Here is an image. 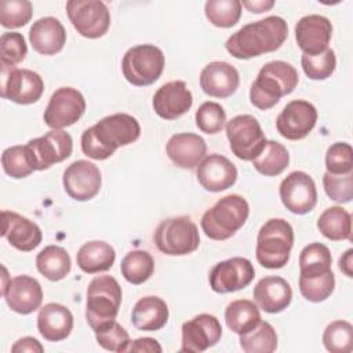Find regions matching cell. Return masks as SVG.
Segmentation results:
<instances>
[{
  "instance_id": "cell-1",
  "label": "cell",
  "mask_w": 353,
  "mask_h": 353,
  "mask_svg": "<svg viewBox=\"0 0 353 353\" xmlns=\"http://www.w3.org/2000/svg\"><path fill=\"white\" fill-rule=\"evenodd\" d=\"M141 135L138 120L127 113H114L101 119L81 134V150L94 160L109 159L117 148L135 142Z\"/></svg>"
},
{
  "instance_id": "cell-2",
  "label": "cell",
  "mask_w": 353,
  "mask_h": 353,
  "mask_svg": "<svg viewBox=\"0 0 353 353\" xmlns=\"http://www.w3.org/2000/svg\"><path fill=\"white\" fill-rule=\"evenodd\" d=\"M288 37L287 22L270 15L234 32L225 43L226 51L237 59H250L279 50Z\"/></svg>"
},
{
  "instance_id": "cell-3",
  "label": "cell",
  "mask_w": 353,
  "mask_h": 353,
  "mask_svg": "<svg viewBox=\"0 0 353 353\" xmlns=\"http://www.w3.org/2000/svg\"><path fill=\"white\" fill-rule=\"evenodd\" d=\"M296 69L284 61L265 63L250 88V102L259 110L273 108L283 97L290 95L298 85Z\"/></svg>"
},
{
  "instance_id": "cell-4",
  "label": "cell",
  "mask_w": 353,
  "mask_h": 353,
  "mask_svg": "<svg viewBox=\"0 0 353 353\" xmlns=\"http://www.w3.org/2000/svg\"><path fill=\"white\" fill-rule=\"evenodd\" d=\"M250 215V205L240 194L219 199L201 216V229L211 240H228L243 228Z\"/></svg>"
},
{
  "instance_id": "cell-5",
  "label": "cell",
  "mask_w": 353,
  "mask_h": 353,
  "mask_svg": "<svg viewBox=\"0 0 353 353\" xmlns=\"http://www.w3.org/2000/svg\"><path fill=\"white\" fill-rule=\"evenodd\" d=\"M292 245V226L283 218H272L258 232L256 261L266 269H281L290 261Z\"/></svg>"
},
{
  "instance_id": "cell-6",
  "label": "cell",
  "mask_w": 353,
  "mask_h": 353,
  "mask_svg": "<svg viewBox=\"0 0 353 353\" xmlns=\"http://www.w3.org/2000/svg\"><path fill=\"white\" fill-rule=\"evenodd\" d=\"M121 287L119 281L109 276L94 277L87 287L85 320L92 330L116 319L121 305Z\"/></svg>"
},
{
  "instance_id": "cell-7",
  "label": "cell",
  "mask_w": 353,
  "mask_h": 353,
  "mask_svg": "<svg viewBox=\"0 0 353 353\" xmlns=\"http://www.w3.org/2000/svg\"><path fill=\"white\" fill-rule=\"evenodd\" d=\"M154 244L165 255L182 256L192 254L200 245L197 225L186 215L167 218L154 230Z\"/></svg>"
},
{
  "instance_id": "cell-8",
  "label": "cell",
  "mask_w": 353,
  "mask_h": 353,
  "mask_svg": "<svg viewBox=\"0 0 353 353\" xmlns=\"http://www.w3.org/2000/svg\"><path fill=\"white\" fill-rule=\"evenodd\" d=\"M163 51L154 44H139L127 50L121 61L125 80L137 87H146L159 80L164 70Z\"/></svg>"
},
{
  "instance_id": "cell-9",
  "label": "cell",
  "mask_w": 353,
  "mask_h": 353,
  "mask_svg": "<svg viewBox=\"0 0 353 353\" xmlns=\"http://www.w3.org/2000/svg\"><path fill=\"white\" fill-rule=\"evenodd\" d=\"M226 137L232 153L244 161H252L266 143L259 121L251 114H239L229 120Z\"/></svg>"
},
{
  "instance_id": "cell-10",
  "label": "cell",
  "mask_w": 353,
  "mask_h": 353,
  "mask_svg": "<svg viewBox=\"0 0 353 353\" xmlns=\"http://www.w3.org/2000/svg\"><path fill=\"white\" fill-rule=\"evenodd\" d=\"M34 171L48 170L52 164L66 160L73 150V139L63 130H51L25 145Z\"/></svg>"
},
{
  "instance_id": "cell-11",
  "label": "cell",
  "mask_w": 353,
  "mask_h": 353,
  "mask_svg": "<svg viewBox=\"0 0 353 353\" xmlns=\"http://www.w3.org/2000/svg\"><path fill=\"white\" fill-rule=\"evenodd\" d=\"M66 12L77 33L87 39L102 37L110 26V12L99 0H69Z\"/></svg>"
},
{
  "instance_id": "cell-12",
  "label": "cell",
  "mask_w": 353,
  "mask_h": 353,
  "mask_svg": "<svg viewBox=\"0 0 353 353\" xmlns=\"http://www.w3.org/2000/svg\"><path fill=\"white\" fill-rule=\"evenodd\" d=\"M44 91L41 76L30 69L1 66L0 95L19 105L37 102Z\"/></svg>"
},
{
  "instance_id": "cell-13",
  "label": "cell",
  "mask_w": 353,
  "mask_h": 353,
  "mask_svg": "<svg viewBox=\"0 0 353 353\" xmlns=\"http://www.w3.org/2000/svg\"><path fill=\"white\" fill-rule=\"evenodd\" d=\"M85 112L83 94L73 87L55 90L44 110V123L52 130H62L73 125Z\"/></svg>"
},
{
  "instance_id": "cell-14",
  "label": "cell",
  "mask_w": 353,
  "mask_h": 353,
  "mask_svg": "<svg viewBox=\"0 0 353 353\" xmlns=\"http://www.w3.org/2000/svg\"><path fill=\"white\" fill-rule=\"evenodd\" d=\"M280 199L284 207L296 215L310 212L317 204V189L313 178L303 171L290 172L280 183Z\"/></svg>"
},
{
  "instance_id": "cell-15",
  "label": "cell",
  "mask_w": 353,
  "mask_h": 353,
  "mask_svg": "<svg viewBox=\"0 0 353 353\" xmlns=\"http://www.w3.org/2000/svg\"><path fill=\"white\" fill-rule=\"evenodd\" d=\"M255 277V269L250 259L233 256L218 262L210 272L208 281L214 292L229 294L245 288Z\"/></svg>"
},
{
  "instance_id": "cell-16",
  "label": "cell",
  "mask_w": 353,
  "mask_h": 353,
  "mask_svg": "<svg viewBox=\"0 0 353 353\" xmlns=\"http://www.w3.org/2000/svg\"><path fill=\"white\" fill-rule=\"evenodd\" d=\"M317 121V110L314 105L305 99H294L288 102L276 119L279 134L290 141H299L309 135Z\"/></svg>"
},
{
  "instance_id": "cell-17",
  "label": "cell",
  "mask_w": 353,
  "mask_h": 353,
  "mask_svg": "<svg viewBox=\"0 0 353 353\" xmlns=\"http://www.w3.org/2000/svg\"><path fill=\"white\" fill-rule=\"evenodd\" d=\"M62 183L69 197L77 201H87L99 193L102 176L94 163L76 160L63 171Z\"/></svg>"
},
{
  "instance_id": "cell-18",
  "label": "cell",
  "mask_w": 353,
  "mask_h": 353,
  "mask_svg": "<svg viewBox=\"0 0 353 353\" xmlns=\"http://www.w3.org/2000/svg\"><path fill=\"white\" fill-rule=\"evenodd\" d=\"M222 336L219 320L208 313L194 316L182 324L181 352L200 353L215 346Z\"/></svg>"
},
{
  "instance_id": "cell-19",
  "label": "cell",
  "mask_w": 353,
  "mask_h": 353,
  "mask_svg": "<svg viewBox=\"0 0 353 353\" xmlns=\"http://www.w3.org/2000/svg\"><path fill=\"white\" fill-rule=\"evenodd\" d=\"M1 295L8 307L19 314H29L37 310L43 302L40 283L28 274L15 276L1 287Z\"/></svg>"
},
{
  "instance_id": "cell-20",
  "label": "cell",
  "mask_w": 353,
  "mask_h": 353,
  "mask_svg": "<svg viewBox=\"0 0 353 353\" xmlns=\"http://www.w3.org/2000/svg\"><path fill=\"white\" fill-rule=\"evenodd\" d=\"M332 37V25L324 15L309 14L295 25V40L298 47L307 55H317L328 48Z\"/></svg>"
},
{
  "instance_id": "cell-21",
  "label": "cell",
  "mask_w": 353,
  "mask_h": 353,
  "mask_svg": "<svg viewBox=\"0 0 353 353\" xmlns=\"http://www.w3.org/2000/svg\"><path fill=\"white\" fill-rule=\"evenodd\" d=\"M153 109L164 120H175L183 116L193 105V95L182 80L163 84L153 95Z\"/></svg>"
},
{
  "instance_id": "cell-22",
  "label": "cell",
  "mask_w": 353,
  "mask_h": 353,
  "mask_svg": "<svg viewBox=\"0 0 353 353\" xmlns=\"http://www.w3.org/2000/svg\"><path fill=\"white\" fill-rule=\"evenodd\" d=\"M196 176L205 190L216 193L226 190L236 183L237 168L228 157L212 153L204 157L197 165Z\"/></svg>"
},
{
  "instance_id": "cell-23",
  "label": "cell",
  "mask_w": 353,
  "mask_h": 353,
  "mask_svg": "<svg viewBox=\"0 0 353 353\" xmlns=\"http://www.w3.org/2000/svg\"><path fill=\"white\" fill-rule=\"evenodd\" d=\"M1 236L6 237L14 248L29 252L41 243V229L26 216L4 210L1 212Z\"/></svg>"
},
{
  "instance_id": "cell-24",
  "label": "cell",
  "mask_w": 353,
  "mask_h": 353,
  "mask_svg": "<svg viewBox=\"0 0 353 353\" xmlns=\"http://www.w3.org/2000/svg\"><path fill=\"white\" fill-rule=\"evenodd\" d=\"M240 84L237 69L223 61L207 63L200 73L201 90L214 98H228L236 92Z\"/></svg>"
},
{
  "instance_id": "cell-25",
  "label": "cell",
  "mask_w": 353,
  "mask_h": 353,
  "mask_svg": "<svg viewBox=\"0 0 353 353\" xmlns=\"http://www.w3.org/2000/svg\"><path fill=\"white\" fill-rule=\"evenodd\" d=\"M168 159L179 168H196L207 153L205 141L193 132H179L172 135L165 146Z\"/></svg>"
},
{
  "instance_id": "cell-26",
  "label": "cell",
  "mask_w": 353,
  "mask_h": 353,
  "mask_svg": "<svg viewBox=\"0 0 353 353\" xmlns=\"http://www.w3.org/2000/svg\"><path fill=\"white\" fill-rule=\"evenodd\" d=\"M254 301L266 313H280L292 301V290L280 276H266L254 287Z\"/></svg>"
},
{
  "instance_id": "cell-27",
  "label": "cell",
  "mask_w": 353,
  "mask_h": 353,
  "mask_svg": "<svg viewBox=\"0 0 353 353\" xmlns=\"http://www.w3.org/2000/svg\"><path fill=\"white\" fill-rule=\"evenodd\" d=\"M29 41L36 52L55 55L62 51L66 43V30L58 18L44 17L30 26Z\"/></svg>"
},
{
  "instance_id": "cell-28",
  "label": "cell",
  "mask_w": 353,
  "mask_h": 353,
  "mask_svg": "<svg viewBox=\"0 0 353 353\" xmlns=\"http://www.w3.org/2000/svg\"><path fill=\"white\" fill-rule=\"evenodd\" d=\"M37 330L50 342L66 339L73 330V314L61 303H47L37 314Z\"/></svg>"
},
{
  "instance_id": "cell-29",
  "label": "cell",
  "mask_w": 353,
  "mask_h": 353,
  "mask_svg": "<svg viewBox=\"0 0 353 353\" xmlns=\"http://www.w3.org/2000/svg\"><path fill=\"white\" fill-rule=\"evenodd\" d=\"M168 316L170 312L165 301L156 295H148L134 305L131 321L138 330L157 331L167 324Z\"/></svg>"
},
{
  "instance_id": "cell-30",
  "label": "cell",
  "mask_w": 353,
  "mask_h": 353,
  "mask_svg": "<svg viewBox=\"0 0 353 353\" xmlns=\"http://www.w3.org/2000/svg\"><path fill=\"white\" fill-rule=\"evenodd\" d=\"M114 259V248L109 243L101 240L84 243L76 254V262L79 268L88 274L109 270L113 266Z\"/></svg>"
},
{
  "instance_id": "cell-31",
  "label": "cell",
  "mask_w": 353,
  "mask_h": 353,
  "mask_svg": "<svg viewBox=\"0 0 353 353\" xmlns=\"http://www.w3.org/2000/svg\"><path fill=\"white\" fill-rule=\"evenodd\" d=\"M36 268L50 281H59L69 274L72 262L63 247L47 245L37 254Z\"/></svg>"
},
{
  "instance_id": "cell-32",
  "label": "cell",
  "mask_w": 353,
  "mask_h": 353,
  "mask_svg": "<svg viewBox=\"0 0 353 353\" xmlns=\"http://www.w3.org/2000/svg\"><path fill=\"white\" fill-rule=\"evenodd\" d=\"M320 233L332 241L352 240V215L342 207H328L317 219Z\"/></svg>"
},
{
  "instance_id": "cell-33",
  "label": "cell",
  "mask_w": 353,
  "mask_h": 353,
  "mask_svg": "<svg viewBox=\"0 0 353 353\" xmlns=\"http://www.w3.org/2000/svg\"><path fill=\"white\" fill-rule=\"evenodd\" d=\"M225 321L234 334H245L261 321L258 305L250 299H236L226 306Z\"/></svg>"
},
{
  "instance_id": "cell-34",
  "label": "cell",
  "mask_w": 353,
  "mask_h": 353,
  "mask_svg": "<svg viewBox=\"0 0 353 353\" xmlns=\"http://www.w3.org/2000/svg\"><path fill=\"white\" fill-rule=\"evenodd\" d=\"M290 163L288 150L276 141H266L261 153L252 160L254 168L265 176L280 175Z\"/></svg>"
},
{
  "instance_id": "cell-35",
  "label": "cell",
  "mask_w": 353,
  "mask_h": 353,
  "mask_svg": "<svg viewBox=\"0 0 353 353\" xmlns=\"http://www.w3.org/2000/svg\"><path fill=\"white\" fill-rule=\"evenodd\" d=\"M120 270L123 277L131 284H142L148 281L154 272V261L152 255L142 250H134L121 259Z\"/></svg>"
},
{
  "instance_id": "cell-36",
  "label": "cell",
  "mask_w": 353,
  "mask_h": 353,
  "mask_svg": "<svg viewBox=\"0 0 353 353\" xmlns=\"http://www.w3.org/2000/svg\"><path fill=\"white\" fill-rule=\"evenodd\" d=\"M335 288V276L331 269L320 273L299 274V291L309 302H323L331 296Z\"/></svg>"
},
{
  "instance_id": "cell-37",
  "label": "cell",
  "mask_w": 353,
  "mask_h": 353,
  "mask_svg": "<svg viewBox=\"0 0 353 353\" xmlns=\"http://www.w3.org/2000/svg\"><path fill=\"white\" fill-rule=\"evenodd\" d=\"M240 347L245 353H272L277 349V334L268 321H259L252 330L240 335Z\"/></svg>"
},
{
  "instance_id": "cell-38",
  "label": "cell",
  "mask_w": 353,
  "mask_h": 353,
  "mask_svg": "<svg viewBox=\"0 0 353 353\" xmlns=\"http://www.w3.org/2000/svg\"><path fill=\"white\" fill-rule=\"evenodd\" d=\"M207 19L216 28H232L241 17V1L239 0H208L204 6Z\"/></svg>"
},
{
  "instance_id": "cell-39",
  "label": "cell",
  "mask_w": 353,
  "mask_h": 353,
  "mask_svg": "<svg viewBox=\"0 0 353 353\" xmlns=\"http://www.w3.org/2000/svg\"><path fill=\"white\" fill-rule=\"evenodd\" d=\"M323 345L331 353H350L353 349V327L349 321L335 320L323 332Z\"/></svg>"
},
{
  "instance_id": "cell-40",
  "label": "cell",
  "mask_w": 353,
  "mask_h": 353,
  "mask_svg": "<svg viewBox=\"0 0 353 353\" xmlns=\"http://www.w3.org/2000/svg\"><path fill=\"white\" fill-rule=\"evenodd\" d=\"M332 256L327 245L312 243L299 254V274L320 273L331 269Z\"/></svg>"
},
{
  "instance_id": "cell-41",
  "label": "cell",
  "mask_w": 353,
  "mask_h": 353,
  "mask_svg": "<svg viewBox=\"0 0 353 353\" xmlns=\"http://www.w3.org/2000/svg\"><path fill=\"white\" fill-rule=\"evenodd\" d=\"M95 332V339L99 346L109 352H127L131 341L127 330L121 327L116 320L108 321L94 330Z\"/></svg>"
},
{
  "instance_id": "cell-42",
  "label": "cell",
  "mask_w": 353,
  "mask_h": 353,
  "mask_svg": "<svg viewBox=\"0 0 353 353\" xmlns=\"http://www.w3.org/2000/svg\"><path fill=\"white\" fill-rule=\"evenodd\" d=\"M301 65L305 74L312 80H325L328 79L336 68V57L332 48H327L325 51L317 55L303 54L301 57Z\"/></svg>"
},
{
  "instance_id": "cell-43",
  "label": "cell",
  "mask_w": 353,
  "mask_h": 353,
  "mask_svg": "<svg viewBox=\"0 0 353 353\" xmlns=\"http://www.w3.org/2000/svg\"><path fill=\"white\" fill-rule=\"evenodd\" d=\"M33 15L32 3L28 0L0 1V23L6 29L25 26Z\"/></svg>"
},
{
  "instance_id": "cell-44",
  "label": "cell",
  "mask_w": 353,
  "mask_h": 353,
  "mask_svg": "<svg viewBox=\"0 0 353 353\" xmlns=\"http://www.w3.org/2000/svg\"><path fill=\"white\" fill-rule=\"evenodd\" d=\"M28 54L25 37L18 32H6L0 37V63L1 66L15 68Z\"/></svg>"
},
{
  "instance_id": "cell-45",
  "label": "cell",
  "mask_w": 353,
  "mask_h": 353,
  "mask_svg": "<svg viewBox=\"0 0 353 353\" xmlns=\"http://www.w3.org/2000/svg\"><path fill=\"white\" fill-rule=\"evenodd\" d=\"M1 165L4 172L15 179L26 178L34 171L29 161L25 145L7 148L1 154Z\"/></svg>"
},
{
  "instance_id": "cell-46",
  "label": "cell",
  "mask_w": 353,
  "mask_h": 353,
  "mask_svg": "<svg viewBox=\"0 0 353 353\" xmlns=\"http://www.w3.org/2000/svg\"><path fill=\"white\" fill-rule=\"evenodd\" d=\"M196 125L205 134H218L226 123V113L218 102L207 101L199 106L194 114Z\"/></svg>"
},
{
  "instance_id": "cell-47",
  "label": "cell",
  "mask_w": 353,
  "mask_h": 353,
  "mask_svg": "<svg viewBox=\"0 0 353 353\" xmlns=\"http://www.w3.org/2000/svg\"><path fill=\"white\" fill-rule=\"evenodd\" d=\"M323 186L327 196L336 203H349L353 199V171L347 174L323 175Z\"/></svg>"
},
{
  "instance_id": "cell-48",
  "label": "cell",
  "mask_w": 353,
  "mask_h": 353,
  "mask_svg": "<svg viewBox=\"0 0 353 353\" xmlns=\"http://www.w3.org/2000/svg\"><path fill=\"white\" fill-rule=\"evenodd\" d=\"M325 168L331 174H347L353 171V150L347 142L332 143L325 153Z\"/></svg>"
},
{
  "instance_id": "cell-49",
  "label": "cell",
  "mask_w": 353,
  "mask_h": 353,
  "mask_svg": "<svg viewBox=\"0 0 353 353\" xmlns=\"http://www.w3.org/2000/svg\"><path fill=\"white\" fill-rule=\"evenodd\" d=\"M12 353H43L44 347L43 345L33 336H23L18 339L12 346H11Z\"/></svg>"
},
{
  "instance_id": "cell-50",
  "label": "cell",
  "mask_w": 353,
  "mask_h": 353,
  "mask_svg": "<svg viewBox=\"0 0 353 353\" xmlns=\"http://www.w3.org/2000/svg\"><path fill=\"white\" fill-rule=\"evenodd\" d=\"M163 349L160 343L153 338H138L131 341L127 352H149V353H160Z\"/></svg>"
},
{
  "instance_id": "cell-51",
  "label": "cell",
  "mask_w": 353,
  "mask_h": 353,
  "mask_svg": "<svg viewBox=\"0 0 353 353\" xmlns=\"http://www.w3.org/2000/svg\"><path fill=\"white\" fill-rule=\"evenodd\" d=\"M274 6L273 0H254V1H243L241 7H245L248 11L254 14H261L263 11H269Z\"/></svg>"
},
{
  "instance_id": "cell-52",
  "label": "cell",
  "mask_w": 353,
  "mask_h": 353,
  "mask_svg": "<svg viewBox=\"0 0 353 353\" xmlns=\"http://www.w3.org/2000/svg\"><path fill=\"white\" fill-rule=\"evenodd\" d=\"M339 269L347 276L353 277V250L349 248L341 258H339Z\"/></svg>"
}]
</instances>
